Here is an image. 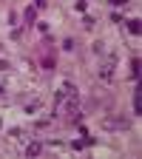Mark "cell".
Segmentation results:
<instances>
[{
    "instance_id": "obj_1",
    "label": "cell",
    "mask_w": 142,
    "mask_h": 159,
    "mask_svg": "<svg viewBox=\"0 0 142 159\" xmlns=\"http://www.w3.org/2000/svg\"><path fill=\"white\" fill-rule=\"evenodd\" d=\"M114 3H125V0H114Z\"/></svg>"
}]
</instances>
